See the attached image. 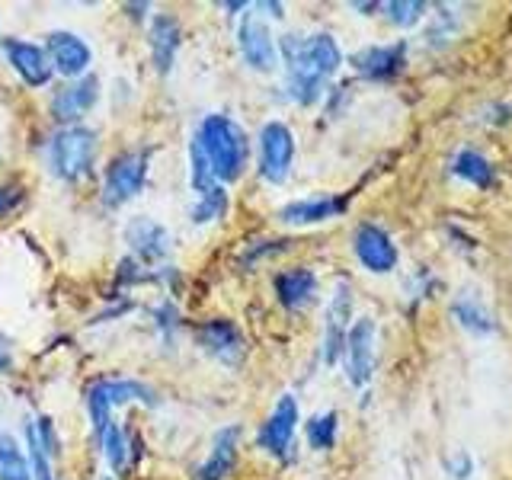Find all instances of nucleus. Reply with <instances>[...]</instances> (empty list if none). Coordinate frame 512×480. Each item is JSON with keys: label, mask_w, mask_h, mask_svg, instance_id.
I'll list each match as a JSON object with an SVG mask.
<instances>
[{"label": "nucleus", "mask_w": 512, "mask_h": 480, "mask_svg": "<svg viewBox=\"0 0 512 480\" xmlns=\"http://www.w3.org/2000/svg\"><path fill=\"white\" fill-rule=\"evenodd\" d=\"M0 52L7 55L10 68L20 74V80L26 87H45L48 80H52V61H48V52L32 42H23L16 36H7L0 39Z\"/></svg>", "instance_id": "12"}, {"label": "nucleus", "mask_w": 512, "mask_h": 480, "mask_svg": "<svg viewBox=\"0 0 512 480\" xmlns=\"http://www.w3.org/2000/svg\"><path fill=\"white\" fill-rule=\"evenodd\" d=\"M96 151H100V141L96 132L87 125H64L52 135L48 144V167L64 183H77L80 176H87L93 170Z\"/></svg>", "instance_id": "3"}, {"label": "nucleus", "mask_w": 512, "mask_h": 480, "mask_svg": "<svg viewBox=\"0 0 512 480\" xmlns=\"http://www.w3.org/2000/svg\"><path fill=\"white\" fill-rule=\"evenodd\" d=\"M103 381H106L112 407L132 404V400H138V404H144V407H157V394H154V388H148V384L125 381V378H103Z\"/></svg>", "instance_id": "24"}, {"label": "nucleus", "mask_w": 512, "mask_h": 480, "mask_svg": "<svg viewBox=\"0 0 512 480\" xmlns=\"http://www.w3.org/2000/svg\"><path fill=\"white\" fill-rule=\"evenodd\" d=\"M279 52L285 58V90L298 106H314L324 96L327 80L340 71L343 52L330 32L314 36H282Z\"/></svg>", "instance_id": "1"}, {"label": "nucleus", "mask_w": 512, "mask_h": 480, "mask_svg": "<svg viewBox=\"0 0 512 480\" xmlns=\"http://www.w3.org/2000/svg\"><path fill=\"white\" fill-rule=\"evenodd\" d=\"M237 45H240V58L247 61V68L260 74L276 71L279 45L272 39L269 26L256 13H244V20H240V29H237Z\"/></svg>", "instance_id": "9"}, {"label": "nucleus", "mask_w": 512, "mask_h": 480, "mask_svg": "<svg viewBox=\"0 0 512 480\" xmlns=\"http://www.w3.org/2000/svg\"><path fill=\"white\" fill-rule=\"evenodd\" d=\"M96 100H100V80L93 74H84L52 96V116L64 125H77V119L90 112Z\"/></svg>", "instance_id": "16"}, {"label": "nucleus", "mask_w": 512, "mask_h": 480, "mask_svg": "<svg viewBox=\"0 0 512 480\" xmlns=\"http://www.w3.org/2000/svg\"><path fill=\"white\" fill-rule=\"evenodd\" d=\"M295 164V135L285 122H266L260 128V176L282 186Z\"/></svg>", "instance_id": "5"}, {"label": "nucleus", "mask_w": 512, "mask_h": 480, "mask_svg": "<svg viewBox=\"0 0 512 480\" xmlns=\"http://www.w3.org/2000/svg\"><path fill=\"white\" fill-rule=\"evenodd\" d=\"M196 144L202 148L218 183H234L244 176L247 157H250V141H247L244 128H240L231 116H221V112L205 116L196 132Z\"/></svg>", "instance_id": "2"}, {"label": "nucleus", "mask_w": 512, "mask_h": 480, "mask_svg": "<svg viewBox=\"0 0 512 480\" xmlns=\"http://www.w3.org/2000/svg\"><path fill=\"white\" fill-rule=\"evenodd\" d=\"M103 480H112V477H103Z\"/></svg>", "instance_id": "39"}, {"label": "nucleus", "mask_w": 512, "mask_h": 480, "mask_svg": "<svg viewBox=\"0 0 512 480\" xmlns=\"http://www.w3.org/2000/svg\"><path fill=\"white\" fill-rule=\"evenodd\" d=\"M189 164H192V189H196V196H205V192H212L215 186H221L215 180L212 167H208L202 148L196 144V138H192V144H189Z\"/></svg>", "instance_id": "30"}, {"label": "nucleus", "mask_w": 512, "mask_h": 480, "mask_svg": "<svg viewBox=\"0 0 512 480\" xmlns=\"http://www.w3.org/2000/svg\"><path fill=\"white\" fill-rule=\"evenodd\" d=\"M452 317L458 320V324H461L464 330L480 333V336L496 330V320H493V314L487 311V304L480 301L477 295H471V292H461V295L452 301Z\"/></svg>", "instance_id": "21"}, {"label": "nucleus", "mask_w": 512, "mask_h": 480, "mask_svg": "<svg viewBox=\"0 0 512 480\" xmlns=\"http://www.w3.org/2000/svg\"><path fill=\"white\" fill-rule=\"evenodd\" d=\"M7 368H10V356L7 352H0V372H7Z\"/></svg>", "instance_id": "38"}, {"label": "nucleus", "mask_w": 512, "mask_h": 480, "mask_svg": "<svg viewBox=\"0 0 512 480\" xmlns=\"http://www.w3.org/2000/svg\"><path fill=\"white\" fill-rule=\"evenodd\" d=\"M100 442H103V455H106V461H109V468L119 474V471L125 468V458H128V448H125L122 429H119L116 423H109L106 436H103Z\"/></svg>", "instance_id": "32"}, {"label": "nucleus", "mask_w": 512, "mask_h": 480, "mask_svg": "<svg viewBox=\"0 0 512 480\" xmlns=\"http://www.w3.org/2000/svg\"><path fill=\"white\" fill-rule=\"evenodd\" d=\"M148 45H151L154 71L160 77H167L173 71L176 52H180V45H183V29H180V23H176V16H170V13L154 16L151 32H148Z\"/></svg>", "instance_id": "17"}, {"label": "nucleus", "mask_w": 512, "mask_h": 480, "mask_svg": "<svg viewBox=\"0 0 512 480\" xmlns=\"http://www.w3.org/2000/svg\"><path fill=\"white\" fill-rule=\"evenodd\" d=\"M272 288H276V298L285 311H304L317 298V276L304 266L282 269L279 276L272 279Z\"/></svg>", "instance_id": "18"}, {"label": "nucleus", "mask_w": 512, "mask_h": 480, "mask_svg": "<svg viewBox=\"0 0 512 480\" xmlns=\"http://www.w3.org/2000/svg\"><path fill=\"white\" fill-rule=\"evenodd\" d=\"M112 400H109V391H106V381H93L90 388H87V413H90V423H93V432H96V439H103L106 436V429L112 423Z\"/></svg>", "instance_id": "25"}, {"label": "nucleus", "mask_w": 512, "mask_h": 480, "mask_svg": "<svg viewBox=\"0 0 512 480\" xmlns=\"http://www.w3.org/2000/svg\"><path fill=\"white\" fill-rule=\"evenodd\" d=\"M36 429H39V442L48 452V458L58 455V436H55V426H52V416H39L36 420Z\"/></svg>", "instance_id": "34"}, {"label": "nucleus", "mask_w": 512, "mask_h": 480, "mask_svg": "<svg viewBox=\"0 0 512 480\" xmlns=\"http://www.w3.org/2000/svg\"><path fill=\"white\" fill-rule=\"evenodd\" d=\"M125 10H128V16H132V20H144V10H151L148 4H125Z\"/></svg>", "instance_id": "37"}, {"label": "nucleus", "mask_w": 512, "mask_h": 480, "mask_svg": "<svg viewBox=\"0 0 512 480\" xmlns=\"http://www.w3.org/2000/svg\"><path fill=\"white\" fill-rule=\"evenodd\" d=\"M308 445L317 448V452H330V448L336 445V432H340V416H336L333 410L327 413H317L308 420Z\"/></svg>", "instance_id": "26"}, {"label": "nucleus", "mask_w": 512, "mask_h": 480, "mask_svg": "<svg viewBox=\"0 0 512 480\" xmlns=\"http://www.w3.org/2000/svg\"><path fill=\"white\" fill-rule=\"evenodd\" d=\"M196 343L202 346L205 356L218 359L221 365H231L237 368L247 356V340L240 327L228 317H212V320H202L196 327Z\"/></svg>", "instance_id": "6"}, {"label": "nucleus", "mask_w": 512, "mask_h": 480, "mask_svg": "<svg viewBox=\"0 0 512 480\" xmlns=\"http://www.w3.org/2000/svg\"><path fill=\"white\" fill-rule=\"evenodd\" d=\"M298 420H301V410H298V400L292 394H282L279 404L272 407L269 420L260 426V448L272 458H288V448H292V439H295V429H298Z\"/></svg>", "instance_id": "10"}, {"label": "nucleus", "mask_w": 512, "mask_h": 480, "mask_svg": "<svg viewBox=\"0 0 512 480\" xmlns=\"http://www.w3.org/2000/svg\"><path fill=\"white\" fill-rule=\"evenodd\" d=\"M125 244L132 250V260L157 266L170 256V234L164 224H157L151 218H132L125 224Z\"/></svg>", "instance_id": "11"}, {"label": "nucleus", "mask_w": 512, "mask_h": 480, "mask_svg": "<svg viewBox=\"0 0 512 480\" xmlns=\"http://www.w3.org/2000/svg\"><path fill=\"white\" fill-rule=\"evenodd\" d=\"M45 52H48V61H52V68L64 77H84L90 61H93V52L90 45L77 36V32H68V29H55L48 32V42H45Z\"/></svg>", "instance_id": "13"}, {"label": "nucleus", "mask_w": 512, "mask_h": 480, "mask_svg": "<svg viewBox=\"0 0 512 480\" xmlns=\"http://www.w3.org/2000/svg\"><path fill=\"white\" fill-rule=\"evenodd\" d=\"M352 250H356V260L368 272H375V276H388L400 263V250L394 244V237L375 221L359 224L356 234H352Z\"/></svg>", "instance_id": "7"}, {"label": "nucleus", "mask_w": 512, "mask_h": 480, "mask_svg": "<svg viewBox=\"0 0 512 480\" xmlns=\"http://www.w3.org/2000/svg\"><path fill=\"white\" fill-rule=\"evenodd\" d=\"M148 157H151L148 148H138V151H125L109 160L106 176H103V202L109 208L125 205L144 189V180H148Z\"/></svg>", "instance_id": "4"}, {"label": "nucleus", "mask_w": 512, "mask_h": 480, "mask_svg": "<svg viewBox=\"0 0 512 480\" xmlns=\"http://www.w3.org/2000/svg\"><path fill=\"white\" fill-rule=\"evenodd\" d=\"M381 10L388 13V20L400 29H407L413 23H420L426 16V4L423 0H391V4H381Z\"/></svg>", "instance_id": "31"}, {"label": "nucleus", "mask_w": 512, "mask_h": 480, "mask_svg": "<svg viewBox=\"0 0 512 480\" xmlns=\"http://www.w3.org/2000/svg\"><path fill=\"white\" fill-rule=\"evenodd\" d=\"M26 445H29V468H32V480H55L52 474V458L39 442V429L36 420H26Z\"/></svg>", "instance_id": "28"}, {"label": "nucleus", "mask_w": 512, "mask_h": 480, "mask_svg": "<svg viewBox=\"0 0 512 480\" xmlns=\"http://www.w3.org/2000/svg\"><path fill=\"white\" fill-rule=\"evenodd\" d=\"M448 471H452L458 480H464V477H468L471 471H474V464H471V458L468 455H464V452H458L452 461H448Z\"/></svg>", "instance_id": "36"}, {"label": "nucleus", "mask_w": 512, "mask_h": 480, "mask_svg": "<svg viewBox=\"0 0 512 480\" xmlns=\"http://www.w3.org/2000/svg\"><path fill=\"white\" fill-rule=\"evenodd\" d=\"M452 173L461 176L464 183H471L477 189H490L496 183V167L490 164V160L480 154V151H461L455 157V164H452Z\"/></svg>", "instance_id": "22"}, {"label": "nucleus", "mask_w": 512, "mask_h": 480, "mask_svg": "<svg viewBox=\"0 0 512 480\" xmlns=\"http://www.w3.org/2000/svg\"><path fill=\"white\" fill-rule=\"evenodd\" d=\"M349 64L368 80H394L407 64V42L397 39L388 45H368L352 55Z\"/></svg>", "instance_id": "15"}, {"label": "nucleus", "mask_w": 512, "mask_h": 480, "mask_svg": "<svg viewBox=\"0 0 512 480\" xmlns=\"http://www.w3.org/2000/svg\"><path fill=\"white\" fill-rule=\"evenodd\" d=\"M224 212H228V192H224V186H215L212 192H205V196H199V202L192 205V221L208 224V221L224 218Z\"/></svg>", "instance_id": "29"}, {"label": "nucleus", "mask_w": 512, "mask_h": 480, "mask_svg": "<svg viewBox=\"0 0 512 480\" xmlns=\"http://www.w3.org/2000/svg\"><path fill=\"white\" fill-rule=\"evenodd\" d=\"M237 445H240V426H224L215 432L212 452L196 471V480H224L237 464Z\"/></svg>", "instance_id": "19"}, {"label": "nucleus", "mask_w": 512, "mask_h": 480, "mask_svg": "<svg viewBox=\"0 0 512 480\" xmlns=\"http://www.w3.org/2000/svg\"><path fill=\"white\" fill-rule=\"evenodd\" d=\"M0 480H32L29 458L10 432H0Z\"/></svg>", "instance_id": "23"}, {"label": "nucleus", "mask_w": 512, "mask_h": 480, "mask_svg": "<svg viewBox=\"0 0 512 480\" xmlns=\"http://www.w3.org/2000/svg\"><path fill=\"white\" fill-rule=\"evenodd\" d=\"M346 199L340 196H317V199H295L279 208V218L285 224H320V221H330L336 215L346 212Z\"/></svg>", "instance_id": "20"}, {"label": "nucleus", "mask_w": 512, "mask_h": 480, "mask_svg": "<svg viewBox=\"0 0 512 480\" xmlns=\"http://www.w3.org/2000/svg\"><path fill=\"white\" fill-rule=\"evenodd\" d=\"M23 202V189H16V186H0V215H7L13 212L16 205Z\"/></svg>", "instance_id": "35"}, {"label": "nucleus", "mask_w": 512, "mask_h": 480, "mask_svg": "<svg viewBox=\"0 0 512 480\" xmlns=\"http://www.w3.org/2000/svg\"><path fill=\"white\" fill-rule=\"evenodd\" d=\"M349 317H352V285L346 279L336 282L333 298L327 304V330H324V362L336 365L343 356L346 336H349Z\"/></svg>", "instance_id": "14"}, {"label": "nucleus", "mask_w": 512, "mask_h": 480, "mask_svg": "<svg viewBox=\"0 0 512 480\" xmlns=\"http://www.w3.org/2000/svg\"><path fill=\"white\" fill-rule=\"evenodd\" d=\"M375 336H378V327L372 317H359L356 324L349 327L343 359H346V378L349 384H356V388H365L375 375Z\"/></svg>", "instance_id": "8"}, {"label": "nucleus", "mask_w": 512, "mask_h": 480, "mask_svg": "<svg viewBox=\"0 0 512 480\" xmlns=\"http://www.w3.org/2000/svg\"><path fill=\"white\" fill-rule=\"evenodd\" d=\"M154 317H157V330L164 333V340L170 343V340H173V330L180 327V314H176V308H173L170 301H164V304H160V308L154 311Z\"/></svg>", "instance_id": "33"}, {"label": "nucleus", "mask_w": 512, "mask_h": 480, "mask_svg": "<svg viewBox=\"0 0 512 480\" xmlns=\"http://www.w3.org/2000/svg\"><path fill=\"white\" fill-rule=\"evenodd\" d=\"M458 32V13L452 7H439L436 13H432V20L426 26V45L429 48H442L455 39Z\"/></svg>", "instance_id": "27"}]
</instances>
